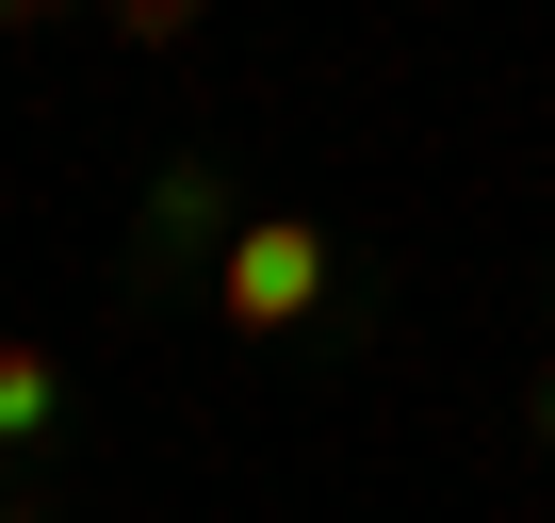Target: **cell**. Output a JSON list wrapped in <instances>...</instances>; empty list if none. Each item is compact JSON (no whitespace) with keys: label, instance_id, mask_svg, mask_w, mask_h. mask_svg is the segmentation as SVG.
<instances>
[{"label":"cell","instance_id":"cell-3","mask_svg":"<svg viewBox=\"0 0 555 523\" xmlns=\"http://www.w3.org/2000/svg\"><path fill=\"white\" fill-rule=\"evenodd\" d=\"M115 34H131V50H180V34H196V0H115Z\"/></svg>","mask_w":555,"mask_h":523},{"label":"cell","instance_id":"cell-1","mask_svg":"<svg viewBox=\"0 0 555 523\" xmlns=\"http://www.w3.org/2000/svg\"><path fill=\"white\" fill-rule=\"evenodd\" d=\"M212 311H229V328H295V311H327V229H311V213H245L229 262H212Z\"/></svg>","mask_w":555,"mask_h":523},{"label":"cell","instance_id":"cell-2","mask_svg":"<svg viewBox=\"0 0 555 523\" xmlns=\"http://www.w3.org/2000/svg\"><path fill=\"white\" fill-rule=\"evenodd\" d=\"M50 393H66V377H50V344H0V442H34V425H50Z\"/></svg>","mask_w":555,"mask_h":523}]
</instances>
